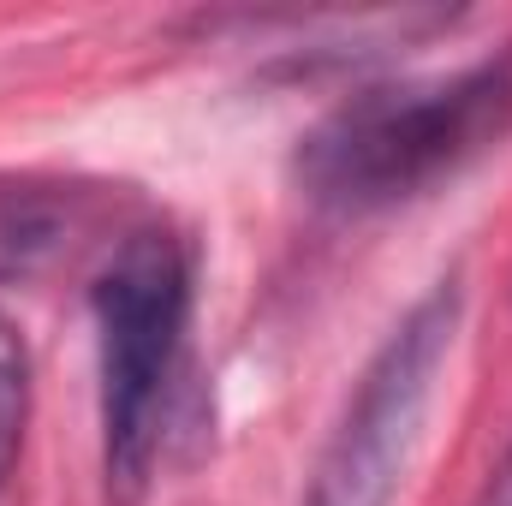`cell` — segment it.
I'll return each mask as SVG.
<instances>
[{"label": "cell", "mask_w": 512, "mask_h": 506, "mask_svg": "<svg viewBox=\"0 0 512 506\" xmlns=\"http://www.w3.org/2000/svg\"><path fill=\"white\" fill-rule=\"evenodd\" d=\"M507 137L512 60H483L447 78H405L346 96L298 137L292 179L328 215H376L429 197Z\"/></svg>", "instance_id": "1"}, {"label": "cell", "mask_w": 512, "mask_h": 506, "mask_svg": "<svg viewBox=\"0 0 512 506\" xmlns=\"http://www.w3.org/2000/svg\"><path fill=\"white\" fill-rule=\"evenodd\" d=\"M96 376H102V483L114 506H137L155 483L167 393L185 358L191 322V256L167 227L126 233L96 286Z\"/></svg>", "instance_id": "2"}, {"label": "cell", "mask_w": 512, "mask_h": 506, "mask_svg": "<svg viewBox=\"0 0 512 506\" xmlns=\"http://www.w3.org/2000/svg\"><path fill=\"white\" fill-rule=\"evenodd\" d=\"M453 340H459V280H441L393 322L382 352L364 364L346 417L334 423L298 506H393L423 447V423L453 358Z\"/></svg>", "instance_id": "3"}, {"label": "cell", "mask_w": 512, "mask_h": 506, "mask_svg": "<svg viewBox=\"0 0 512 506\" xmlns=\"http://www.w3.org/2000/svg\"><path fill=\"white\" fill-rule=\"evenodd\" d=\"M78 215H72V197L60 203L54 191L42 185H12L0 191V280H30L42 274L54 256L66 251Z\"/></svg>", "instance_id": "4"}, {"label": "cell", "mask_w": 512, "mask_h": 506, "mask_svg": "<svg viewBox=\"0 0 512 506\" xmlns=\"http://www.w3.org/2000/svg\"><path fill=\"white\" fill-rule=\"evenodd\" d=\"M24 417H30V352H24V334L0 316V495L24 447Z\"/></svg>", "instance_id": "5"}, {"label": "cell", "mask_w": 512, "mask_h": 506, "mask_svg": "<svg viewBox=\"0 0 512 506\" xmlns=\"http://www.w3.org/2000/svg\"><path fill=\"white\" fill-rule=\"evenodd\" d=\"M477 506H512V447L501 453V465L489 471V483H483V495H477Z\"/></svg>", "instance_id": "6"}]
</instances>
